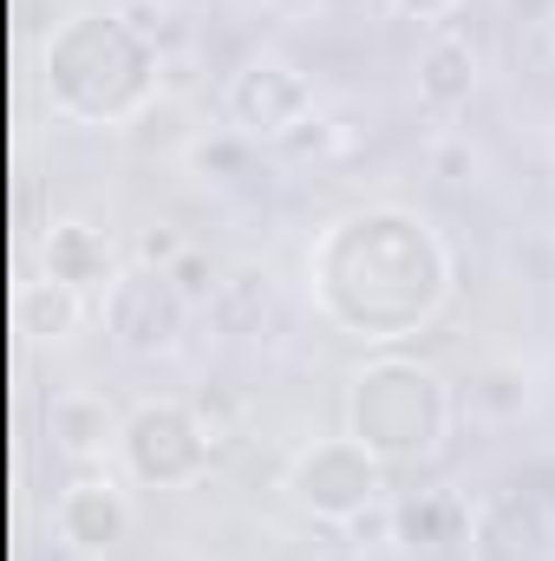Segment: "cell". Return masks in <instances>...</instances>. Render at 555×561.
<instances>
[{"mask_svg":"<svg viewBox=\"0 0 555 561\" xmlns=\"http://www.w3.org/2000/svg\"><path fill=\"white\" fill-rule=\"evenodd\" d=\"M223 118L249 144H281L287 131H301L314 118V79L294 59H281V53H256V59H242L229 72Z\"/></svg>","mask_w":555,"mask_h":561,"instance_id":"52a82bcc","label":"cell"},{"mask_svg":"<svg viewBox=\"0 0 555 561\" xmlns=\"http://www.w3.org/2000/svg\"><path fill=\"white\" fill-rule=\"evenodd\" d=\"M477 46L444 20V26H431V39L418 46V66H412V85H418V105H431V112H464L471 99H477Z\"/></svg>","mask_w":555,"mask_h":561,"instance_id":"30bf717a","label":"cell"},{"mask_svg":"<svg viewBox=\"0 0 555 561\" xmlns=\"http://www.w3.org/2000/svg\"><path fill=\"white\" fill-rule=\"evenodd\" d=\"M530 405V379L517 373V366H484L477 379H471V412H484V419H517Z\"/></svg>","mask_w":555,"mask_h":561,"instance_id":"2e32d148","label":"cell"},{"mask_svg":"<svg viewBox=\"0 0 555 561\" xmlns=\"http://www.w3.org/2000/svg\"><path fill=\"white\" fill-rule=\"evenodd\" d=\"M132 536V503L112 477H79L59 496V542H72L79 556H112Z\"/></svg>","mask_w":555,"mask_h":561,"instance_id":"9c48e42d","label":"cell"},{"mask_svg":"<svg viewBox=\"0 0 555 561\" xmlns=\"http://www.w3.org/2000/svg\"><path fill=\"white\" fill-rule=\"evenodd\" d=\"M183 249H190V242H183V236H177L170 222H150V229L138 236V262H144V268H170V262H177Z\"/></svg>","mask_w":555,"mask_h":561,"instance_id":"44dd1931","label":"cell"},{"mask_svg":"<svg viewBox=\"0 0 555 561\" xmlns=\"http://www.w3.org/2000/svg\"><path fill=\"white\" fill-rule=\"evenodd\" d=\"M471 170H477V144L464 138V131H438V138H431V176L471 183Z\"/></svg>","mask_w":555,"mask_h":561,"instance_id":"d6986e66","label":"cell"},{"mask_svg":"<svg viewBox=\"0 0 555 561\" xmlns=\"http://www.w3.org/2000/svg\"><path fill=\"white\" fill-rule=\"evenodd\" d=\"M46 92L66 118L125 125L157 92V39L132 13H72L46 46Z\"/></svg>","mask_w":555,"mask_h":561,"instance_id":"7a4b0ae2","label":"cell"},{"mask_svg":"<svg viewBox=\"0 0 555 561\" xmlns=\"http://www.w3.org/2000/svg\"><path fill=\"white\" fill-rule=\"evenodd\" d=\"M118 457L138 483H157V490H177V483H196L216 457L209 431L196 419V405L183 399H144L138 412L125 419V437H118Z\"/></svg>","mask_w":555,"mask_h":561,"instance_id":"8992f818","label":"cell"},{"mask_svg":"<svg viewBox=\"0 0 555 561\" xmlns=\"http://www.w3.org/2000/svg\"><path fill=\"white\" fill-rule=\"evenodd\" d=\"M20 327H26L33 340H66V333L79 327V287L39 268V275L20 287Z\"/></svg>","mask_w":555,"mask_h":561,"instance_id":"9a60e30c","label":"cell"},{"mask_svg":"<svg viewBox=\"0 0 555 561\" xmlns=\"http://www.w3.org/2000/svg\"><path fill=\"white\" fill-rule=\"evenodd\" d=\"M170 280H177V287H183V300H190V307H209V294H216V268H209V255H203V249H183V255H177V262H170Z\"/></svg>","mask_w":555,"mask_h":561,"instance_id":"ffe728a7","label":"cell"},{"mask_svg":"<svg viewBox=\"0 0 555 561\" xmlns=\"http://www.w3.org/2000/svg\"><path fill=\"white\" fill-rule=\"evenodd\" d=\"M366 255H373V294L360 307V340H399L424 327L444 300V280H451V262H444V242L431 236V222L412 216V209H360L347 222H333V236L320 242L314 255V280H347L366 275Z\"/></svg>","mask_w":555,"mask_h":561,"instance_id":"6da1fadb","label":"cell"},{"mask_svg":"<svg viewBox=\"0 0 555 561\" xmlns=\"http://www.w3.org/2000/svg\"><path fill=\"white\" fill-rule=\"evenodd\" d=\"M333 144H340V131H333L327 118H307V125H301V131H287L275 150H287V157H327Z\"/></svg>","mask_w":555,"mask_h":561,"instance_id":"7402d4cb","label":"cell"},{"mask_svg":"<svg viewBox=\"0 0 555 561\" xmlns=\"http://www.w3.org/2000/svg\"><path fill=\"white\" fill-rule=\"evenodd\" d=\"M196 419H203V431H209L216 450H229V444L242 437V399H236L229 386H203V392H196Z\"/></svg>","mask_w":555,"mask_h":561,"instance_id":"ac0fdd59","label":"cell"},{"mask_svg":"<svg viewBox=\"0 0 555 561\" xmlns=\"http://www.w3.org/2000/svg\"><path fill=\"white\" fill-rule=\"evenodd\" d=\"M307 561H366V549H353V542H333V549H314Z\"/></svg>","mask_w":555,"mask_h":561,"instance_id":"cb8c5ba5","label":"cell"},{"mask_svg":"<svg viewBox=\"0 0 555 561\" xmlns=\"http://www.w3.org/2000/svg\"><path fill=\"white\" fill-rule=\"evenodd\" d=\"M386 7H399V13H412V20H431V26H444V20L457 13V0H386Z\"/></svg>","mask_w":555,"mask_h":561,"instance_id":"603a6c76","label":"cell"},{"mask_svg":"<svg viewBox=\"0 0 555 561\" xmlns=\"http://www.w3.org/2000/svg\"><path fill=\"white\" fill-rule=\"evenodd\" d=\"M471 556L477 561H555V503L543 490H497L471 510Z\"/></svg>","mask_w":555,"mask_h":561,"instance_id":"ba28073f","label":"cell"},{"mask_svg":"<svg viewBox=\"0 0 555 561\" xmlns=\"http://www.w3.org/2000/svg\"><path fill=\"white\" fill-rule=\"evenodd\" d=\"M287 496L314 516L347 529L353 516H366L373 503H386V463L360 444V437H320L287 463Z\"/></svg>","mask_w":555,"mask_h":561,"instance_id":"277c9868","label":"cell"},{"mask_svg":"<svg viewBox=\"0 0 555 561\" xmlns=\"http://www.w3.org/2000/svg\"><path fill=\"white\" fill-rule=\"evenodd\" d=\"M471 536V503L457 490H412V496H393V542L431 556V549H451Z\"/></svg>","mask_w":555,"mask_h":561,"instance_id":"7c38bea8","label":"cell"},{"mask_svg":"<svg viewBox=\"0 0 555 561\" xmlns=\"http://www.w3.org/2000/svg\"><path fill=\"white\" fill-rule=\"evenodd\" d=\"M190 163L203 170V176H216V183H236V176H249V163H256V144L242 138V131H209V138L190 144Z\"/></svg>","mask_w":555,"mask_h":561,"instance_id":"e0dca14e","label":"cell"},{"mask_svg":"<svg viewBox=\"0 0 555 561\" xmlns=\"http://www.w3.org/2000/svg\"><path fill=\"white\" fill-rule=\"evenodd\" d=\"M203 313H209V327H216L223 340H249V333H262V320H269V275H262V268H236V275H223Z\"/></svg>","mask_w":555,"mask_h":561,"instance_id":"5bb4252c","label":"cell"},{"mask_svg":"<svg viewBox=\"0 0 555 561\" xmlns=\"http://www.w3.org/2000/svg\"><path fill=\"white\" fill-rule=\"evenodd\" d=\"M347 437H360L380 463H424L438 457L451 431V392L431 366L412 359H373L353 373L347 392Z\"/></svg>","mask_w":555,"mask_h":561,"instance_id":"3957f363","label":"cell"},{"mask_svg":"<svg viewBox=\"0 0 555 561\" xmlns=\"http://www.w3.org/2000/svg\"><path fill=\"white\" fill-rule=\"evenodd\" d=\"M510 13L517 20H543V0H510Z\"/></svg>","mask_w":555,"mask_h":561,"instance_id":"d4e9b609","label":"cell"},{"mask_svg":"<svg viewBox=\"0 0 555 561\" xmlns=\"http://www.w3.org/2000/svg\"><path fill=\"white\" fill-rule=\"evenodd\" d=\"M125 437V419L99 399V392H59L53 399V444L66 450V457H105L112 444Z\"/></svg>","mask_w":555,"mask_h":561,"instance_id":"4fadbf2b","label":"cell"},{"mask_svg":"<svg viewBox=\"0 0 555 561\" xmlns=\"http://www.w3.org/2000/svg\"><path fill=\"white\" fill-rule=\"evenodd\" d=\"M39 268L59 280H72L79 294H105L112 280L125 275L118 268V249H112V236L105 229H92V222H53L46 236H39Z\"/></svg>","mask_w":555,"mask_h":561,"instance_id":"8fae6325","label":"cell"},{"mask_svg":"<svg viewBox=\"0 0 555 561\" xmlns=\"http://www.w3.org/2000/svg\"><path fill=\"white\" fill-rule=\"evenodd\" d=\"M190 313L196 307L183 300L170 268H144V262H132L99 294V320H105V333L125 359H170L190 333Z\"/></svg>","mask_w":555,"mask_h":561,"instance_id":"5b68a950","label":"cell"}]
</instances>
